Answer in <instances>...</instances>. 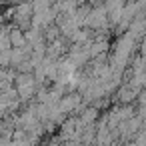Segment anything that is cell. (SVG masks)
Returning <instances> with one entry per match:
<instances>
[{"label":"cell","instance_id":"cell-1","mask_svg":"<svg viewBox=\"0 0 146 146\" xmlns=\"http://www.w3.org/2000/svg\"><path fill=\"white\" fill-rule=\"evenodd\" d=\"M12 42H14V44H16V46H18V44H22V42H24V38H22V34H20V32H18V30H14V32H12Z\"/></svg>","mask_w":146,"mask_h":146}]
</instances>
